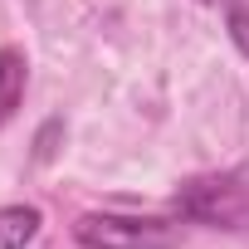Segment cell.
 Segmentation results:
<instances>
[{"label":"cell","instance_id":"7a4b0ae2","mask_svg":"<svg viewBox=\"0 0 249 249\" xmlns=\"http://www.w3.org/2000/svg\"><path fill=\"white\" fill-rule=\"evenodd\" d=\"M83 249H171V225L132 220V215H83L73 225Z\"/></svg>","mask_w":249,"mask_h":249},{"label":"cell","instance_id":"5b68a950","mask_svg":"<svg viewBox=\"0 0 249 249\" xmlns=\"http://www.w3.org/2000/svg\"><path fill=\"white\" fill-rule=\"evenodd\" d=\"M59 142H64V117H49L44 127H39V137H35V161L49 166L59 157Z\"/></svg>","mask_w":249,"mask_h":249},{"label":"cell","instance_id":"52a82bcc","mask_svg":"<svg viewBox=\"0 0 249 249\" xmlns=\"http://www.w3.org/2000/svg\"><path fill=\"white\" fill-rule=\"evenodd\" d=\"M200 5H225V0H200Z\"/></svg>","mask_w":249,"mask_h":249},{"label":"cell","instance_id":"3957f363","mask_svg":"<svg viewBox=\"0 0 249 249\" xmlns=\"http://www.w3.org/2000/svg\"><path fill=\"white\" fill-rule=\"evenodd\" d=\"M25 78H30L25 54H20V49H0V122L15 117V107H20V98H25Z\"/></svg>","mask_w":249,"mask_h":249},{"label":"cell","instance_id":"277c9868","mask_svg":"<svg viewBox=\"0 0 249 249\" xmlns=\"http://www.w3.org/2000/svg\"><path fill=\"white\" fill-rule=\"evenodd\" d=\"M39 234V210L35 205H5L0 210V249H25Z\"/></svg>","mask_w":249,"mask_h":249},{"label":"cell","instance_id":"6da1fadb","mask_svg":"<svg viewBox=\"0 0 249 249\" xmlns=\"http://www.w3.org/2000/svg\"><path fill=\"white\" fill-rule=\"evenodd\" d=\"M176 215L210 230H249V166L186 181L176 191Z\"/></svg>","mask_w":249,"mask_h":249},{"label":"cell","instance_id":"8992f818","mask_svg":"<svg viewBox=\"0 0 249 249\" xmlns=\"http://www.w3.org/2000/svg\"><path fill=\"white\" fill-rule=\"evenodd\" d=\"M225 15H230V35H234L239 54H249V5L244 0H225Z\"/></svg>","mask_w":249,"mask_h":249}]
</instances>
